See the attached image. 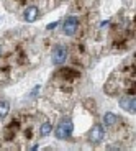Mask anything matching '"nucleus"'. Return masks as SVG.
<instances>
[{
    "label": "nucleus",
    "mask_w": 136,
    "mask_h": 151,
    "mask_svg": "<svg viewBox=\"0 0 136 151\" xmlns=\"http://www.w3.org/2000/svg\"><path fill=\"white\" fill-rule=\"evenodd\" d=\"M120 107L125 110V112L135 113V110H136V99L133 97V95H130V97H121L120 99Z\"/></svg>",
    "instance_id": "5"
},
{
    "label": "nucleus",
    "mask_w": 136,
    "mask_h": 151,
    "mask_svg": "<svg viewBox=\"0 0 136 151\" xmlns=\"http://www.w3.org/2000/svg\"><path fill=\"white\" fill-rule=\"evenodd\" d=\"M56 27H57V22H54V23H51V25H48L46 28H48V30H54Z\"/></svg>",
    "instance_id": "10"
},
{
    "label": "nucleus",
    "mask_w": 136,
    "mask_h": 151,
    "mask_svg": "<svg viewBox=\"0 0 136 151\" xmlns=\"http://www.w3.org/2000/svg\"><path fill=\"white\" fill-rule=\"evenodd\" d=\"M77 28H79V20H77V17H67L64 20V23H62V31L66 35H69V36L76 33Z\"/></svg>",
    "instance_id": "4"
},
{
    "label": "nucleus",
    "mask_w": 136,
    "mask_h": 151,
    "mask_svg": "<svg viewBox=\"0 0 136 151\" xmlns=\"http://www.w3.org/2000/svg\"><path fill=\"white\" fill-rule=\"evenodd\" d=\"M51 132H53V125H51V122H44V123L41 125V128H39L41 136H48Z\"/></svg>",
    "instance_id": "8"
},
{
    "label": "nucleus",
    "mask_w": 136,
    "mask_h": 151,
    "mask_svg": "<svg viewBox=\"0 0 136 151\" xmlns=\"http://www.w3.org/2000/svg\"><path fill=\"white\" fill-rule=\"evenodd\" d=\"M72 130H74V125H72L71 118H62V120L57 123L54 135H56L57 140H67L69 136L72 135Z\"/></svg>",
    "instance_id": "1"
},
{
    "label": "nucleus",
    "mask_w": 136,
    "mask_h": 151,
    "mask_svg": "<svg viewBox=\"0 0 136 151\" xmlns=\"http://www.w3.org/2000/svg\"><path fill=\"white\" fill-rule=\"evenodd\" d=\"M117 115L115 113H112V112H107L105 115H103V123L107 125V127H115L117 125Z\"/></svg>",
    "instance_id": "7"
},
{
    "label": "nucleus",
    "mask_w": 136,
    "mask_h": 151,
    "mask_svg": "<svg viewBox=\"0 0 136 151\" xmlns=\"http://www.w3.org/2000/svg\"><path fill=\"white\" fill-rule=\"evenodd\" d=\"M67 48H66L64 45H57L53 48V51H51V59H53V64L56 66H61L64 64L66 59H67Z\"/></svg>",
    "instance_id": "2"
},
{
    "label": "nucleus",
    "mask_w": 136,
    "mask_h": 151,
    "mask_svg": "<svg viewBox=\"0 0 136 151\" xmlns=\"http://www.w3.org/2000/svg\"><path fill=\"white\" fill-rule=\"evenodd\" d=\"M8 112H10V105H8L7 100H2L0 102V118H5L8 115Z\"/></svg>",
    "instance_id": "9"
},
{
    "label": "nucleus",
    "mask_w": 136,
    "mask_h": 151,
    "mask_svg": "<svg viewBox=\"0 0 136 151\" xmlns=\"http://www.w3.org/2000/svg\"><path fill=\"white\" fill-rule=\"evenodd\" d=\"M105 138V130H103L102 125H94L90 128V132H89V141L94 145L100 143V141Z\"/></svg>",
    "instance_id": "3"
},
{
    "label": "nucleus",
    "mask_w": 136,
    "mask_h": 151,
    "mask_svg": "<svg viewBox=\"0 0 136 151\" xmlns=\"http://www.w3.org/2000/svg\"><path fill=\"white\" fill-rule=\"evenodd\" d=\"M39 12H38V7H34V5H30V7L25 8V12H23V18H25V22L31 23L34 22V20L38 18Z\"/></svg>",
    "instance_id": "6"
}]
</instances>
